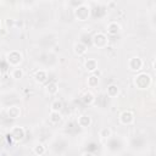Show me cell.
<instances>
[{
    "instance_id": "ac0fdd59",
    "label": "cell",
    "mask_w": 156,
    "mask_h": 156,
    "mask_svg": "<svg viewBox=\"0 0 156 156\" xmlns=\"http://www.w3.org/2000/svg\"><path fill=\"white\" fill-rule=\"evenodd\" d=\"M10 74H11V78H13V79H21V78H23V69L22 68H20V67H13L12 69H11V72H10Z\"/></svg>"
},
{
    "instance_id": "83f0119b",
    "label": "cell",
    "mask_w": 156,
    "mask_h": 156,
    "mask_svg": "<svg viewBox=\"0 0 156 156\" xmlns=\"http://www.w3.org/2000/svg\"><path fill=\"white\" fill-rule=\"evenodd\" d=\"M101 1H106V0H101Z\"/></svg>"
},
{
    "instance_id": "7c38bea8",
    "label": "cell",
    "mask_w": 156,
    "mask_h": 156,
    "mask_svg": "<svg viewBox=\"0 0 156 156\" xmlns=\"http://www.w3.org/2000/svg\"><path fill=\"white\" fill-rule=\"evenodd\" d=\"M84 67L88 72H94L98 69V61L95 58H88L85 62H84Z\"/></svg>"
},
{
    "instance_id": "9c48e42d",
    "label": "cell",
    "mask_w": 156,
    "mask_h": 156,
    "mask_svg": "<svg viewBox=\"0 0 156 156\" xmlns=\"http://www.w3.org/2000/svg\"><path fill=\"white\" fill-rule=\"evenodd\" d=\"M6 115H7V117L11 118V119H16V118L20 117V115H21V110H20L18 106H15V105H13V106L7 107V110H6Z\"/></svg>"
},
{
    "instance_id": "6da1fadb",
    "label": "cell",
    "mask_w": 156,
    "mask_h": 156,
    "mask_svg": "<svg viewBox=\"0 0 156 156\" xmlns=\"http://www.w3.org/2000/svg\"><path fill=\"white\" fill-rule=\"evenodd\" d=\"M151 84V77L147 73H139L134 77V85L139 89H146Z\"/></svg>"
},
{
    "instance_id": "ffe728a7",
    "label": "cell",
    "mask_w": 156,
    "mask_h": 156,
    "mask_svg": "<svg viewBox=\"0 0 156 156\" xmlns=\"http://www.w3.org/2000/svg\"><path fill=\"white\" fill-rule=\"evenodd\" d=\"M50 121L52 122V123H58L60 121H61V113H60V111H51L50 112Z\"/></svg>"
},
{
    "instance_id": "52a82bcc",
    "label": "cell",
    "mask_w": 156,
    "mask_h": 156,
    "mask_svg": "<svg viewBox=\"0 0 156 156\" xmlns=\"http://www.w3.org/2000/svg\"><path fill=\"white\" fill-rule=\"evenodd\" d=\"M119 122L124 126H129L134 122V115L132 111H123L121 115H119Z\"/></svg>"
},
{
    "instance_id": "30bf717a",
    "label": "cell",
    "mask_w": 156,
    "mask_h": 156,
    "mask_svg": "<svg viewBox=\"0 0 156 156\" xmlns=\"http://www.w3.org/2000/svg\"><path fill=\"white\" fill-rule=\"evenodd\" d=\"M77 124H78L80 128H87V127H89V126L91 124V118H90V116H88V115H82V116H79V117L77 118Z\"/></svg>"
},
{
    "instance_id": "d4e9b609",
    "label": "cell",
    "mask_w": 156,
    "mask_h": 156,
    "mask_svg": "<svg viewBox=\"0 0 156 156\" xmlns=\"http://www.w3.org/2000/svg\"><path fill=\"white\" fill-rule=\"evenodd\" d=\"M33 151H34L35 155H43V154H45V147L41 144H37L34 146V150Z\"/></svg>"
},
{
    "instance_id": "484cf974",
    "label": "cell",
    "mask_w": 156,
    "mask_h": 156,
    "mask_svg": "<svg viewBox=\"0 0 156 156\" xmlns=\"http://www.w3.org/2000/svg\"><path fill=\"white\" fill-rule=\"evenodd\" d=\"M96 150H98V145L95 143H89L87 145V152L88 154H94Z\"/></svg>"
},
{
    "instance_id": "7402d4cb",
    "label": "cell",
    "mask_w": 156,
    "mask_h": 156,
    "mask_svg": "<svg viewBox=\"0 0 156 156\" xmlns=\"http://www.w3.org/2000/svg\"><path fill=\"white\" fill-rule=\"evenodd\" d=\"M46 90H48V93H49V94H51V95H54V94H56V93H57V90H58V88H57V85H56V83H54V82H51V83H49V84L46 85Z\"/></svg>"
},
{
    "instance_id": "8fae6325",
    "label": "cell",
    "mask_w": 156,
    "mask_h": 156,
    "mask_svg": "<svg viewBox=\"0 0 156 156\" xmlns=\"http://www.w3.org/2000/svg\"><path fill=\"white\" fill-rule=\"evenodd\" d=\"M106 30H107V33H108L110 35H116V34L119 33L121 26H119L117 22H110V23L107 24V27H106Z\"/></svg>"
},
{
    "instance_id": "ba28073f",
    "label": "cell",
    "mask_w": 156,
    "mask_h": 156,
    "mask_svg": "<svg viewBox=\"0 0 156 156\" xmlns=\"http://www.w3.org/2000/svg\"><path fill=\"white\" fill-rule=\"evenodd\" d=\"M106 7L102 6V5H95L91 10H90V15L94 17V18H102L105 17L106 15Z\"/></svg>"
},
{
    "instance_id": "cb8c5ba5",
    "label": "cell",
    "mask_w": 156,
    "mask_h": 156,
    "mask_svg": "<svg viewBox=\"0 0 156 156\" xmlns=\"http://www.w3.org/2000/svg\"><path fill=\"white\" fill-rule=\"evenodd\" d=\"M80 43H83L84 45H90L91 44V37L90 35H88V34H83V35H80Z\"/></svg>"
},
{
    "instance_id": "5bb4252c",
    "label": "cell",
    "mask_w": 156,
    "mask_h": 156,
    "mask_svg": "<svg viewBox=\"0 0 156 156\" xmlns=\"http://www.w3.org/2000/svg\"><path fill=\"white\" fill-rule=\"evenodd\" d=\"M107 145H108V147H110L111 150H118V149L122 146V143H121L119 139H117V138H111V136H110Z\"/></svg>"
},
{
    "instance_id": "3957f363",
    "label": "cell",
    "mask_w": 156,
    "mask_h": 156,
    "mask_svg": "<svg viewBox=\"0 0 156 156\" xmlns=\"http://www.w3.org/2000/svg\"><path fill=\"white\" fill-rule=\"evenodd\" d=\"M90 16V7L87 6V5H79L74 9V17L76 20L83 22V21H87Z\"/></svg>"
},
{
    "instance_id": "d6986e66",
    "label": "cell",
    "mask_w": 156,
    "mask_h": 156,
    "mask_svg": "<svg viewBox=\"0 0 156 156\" xmlns=\"http://www.w3.org/2000/svg\"><path fill=\"white\" fill-rule=\"evenodd\" d=\"M87 84H88L89 88H95V87H98V84H99V77L91 74L90 77H88V79H87Z\"/></svg>"
},
{
    "instance_id": "277c9868",
    "label": "cell",
    "mask_w": 156,
    "mask_h": 156,
    "mask_svg": "<svg viewBox=\"0 0 156 156\" xmlns=\"http://www.w3.org/2000/svg\"><path fill=\"white\" fill-rule=\"evenodd\" d=\"M22 58H23L22 54H21L20 51H17V50L10 51V52L7 54V56H6V61H7V63H9L11 67H18L20 63L22 62Z\"/></svg>"
},
{
    "instance_id": "8992f818",
    "label": "cell",
    "mask_w": 156,
    "mask_h": 156,
    "mask_svg": "<svg viewBox=\"0 0 156 156\" xmlns=\"http://www.w3.org/2000/svg\"><path fill=\"white\" fill-rule=\"evenodd\" d=\"M13 141H21L23 140V138L26 136V130L22 128V127H13L10 132Z\"/></svg>"
},
{
    "instance_id": "44dd1931",
    "label": "cell",
    "mask_w": 156,
    "mask_h": 156,
    "mask_svg": "<svg viewBox=\"0 0 156 156\" xmlns=\"http://www.w3.org/2000/svg\"><path fill=\"white\" fill-rule=\"evenodd\" d=\"M111 134H112V132H111V129L110 128H102L100 132H99V136L101 138V139H108L110 136H111Z\"/></svg>"
},
{
    "instance_id": "7a4b0ae2",
    "label": "cell",
    "mask_w": 156,
    "mask_h": 156,
    "mask_svg": "<svg viewBox=\"0 0 156 156\" xmlns=\"http://www.w3.org/2000/svg\"><path fill=\"white\" fill-rule=\"evenodd\" d=\"M91 44L98 49H105L108 45L107 35L105 33H101V32L94 34V37H91Z\"/></svg>"
},
{
    "instance_id": "e0dca14e",
    "label": "cell",
    "mask_w": 156,
    "mask_h": 156,
    "mask_svg": "<svg viewBox=\"0 0 156 156\" xmlns=\"http://www.w3.org/2000/svg\"><path fill=\"white\" fill-rule=\"evenodd\" d=\"M118 91H119V89H118V87H117L116 84H110V85L107 87V89H106V94H107L108 98H115V96H117Z\"/></svg>"
},
{
    "instance_id": "f1b7e54d",
    "label": "cell",
    "mask_w": 156,
    "mask_h": 156,
    "mask_svg": "<svg viewBox=\"0 0 156 156\" xmlns=\"http://www.w3.org/2000/svg\"><path fill=\"white\" fill-rule=\"evenodd\" d=\"M0 24H1V22H0Z\"/></svg>"
},
{
    "instance_id": "9a60e30c",
    "label": "cell",
    "mask_w": 156,
    "mask_h": 156,
    "mask_svg": "<svg viewBox=\"0 0 156 156\" xmlns=\"http://www.w3.org/2000/svg\"><path fill=\"white\" fill-rule=\"evenodd\" d=\"M87 50H88V46L87 45H84L83 43H76L74 44V52L78 55V56H82V55H84L85 52H87Z\"/></svg>"
},
{
    "instance_id": "4316f807",
    "label": "cell",
    "mask_w": 156,
    "mask_h": 156,
    "mask_svg": "<svg viewBox=\"0 0 156 156\" xmlns=\"http://www.w3.org/2000/svg\"><path fill=\"white\" fill-rule=\"evenodd\" d=\"M6 24H7V27H9V26H10V27H12V26H13V21H12V20H11V21H7V22H6Z\"/></svg>"
},
{
    "instance_id": "4fadbf2b",
    "label": "cell",
    "mask_w": 156,
    "mask_h": 156,
    "mask_svg": "<svg viewBox=\"0 0 156 156\" xmlns=\"http://www.w3.org/2000/svg\"><path fill=\"white\" fill-rule=\"evenodd\" d=\"M34 78L38 83H44L46 79H48V73L44 71V69H38L35 71L34 73Z\"/></svg>"
},
{
    "instance_id": "2e32d148",
    "label": "cell",
    "mask_w": 156,
    "mask_h": 156,
    "mask_svg": "<svg viewBox=\"0 0 156 156\" xmlns=\"http://www.w3.org/2000/svg\"><path fill=\"white\" fill-rule=\"evenodd\" d=\"M82 101H83L85 105H91V104L95 101V96L93 95L91 91H85V93L82 95Z\"/></svg>"
},
{
    "instance_id": "603a6c76",
    "label": "cell",
    "mask_w": 156,
    "mask_h": 156,
    "mask_svg": "<svg viewBox=\"0 0 156 156\" xmlns=\"http://www.w3.org/2000/svg\"><path fill=\"white\" fill-rule=\"evenodd\" d=\"M50 107H51V111H61V108H62V102H61L60 100H54V101L51 102Z\"/></svg>"
},
{
    "instance_id": "5b68a950",
    "label": "cell",
    "mask_w": 156,
    "mask_h": 156,
    "mask_svg": "<svg viewBox=\"0 0 156 156\" xmlns=\"http://www.w3.org/2000/svg\"><path fill=\"white\" fill-rule=\"evenodd\" d=\"M143 66H144V61L139 56H134V57L129 58V61H128V68L133 72L140 71L143 68Z\"/></svg>"
}]
</instances>
